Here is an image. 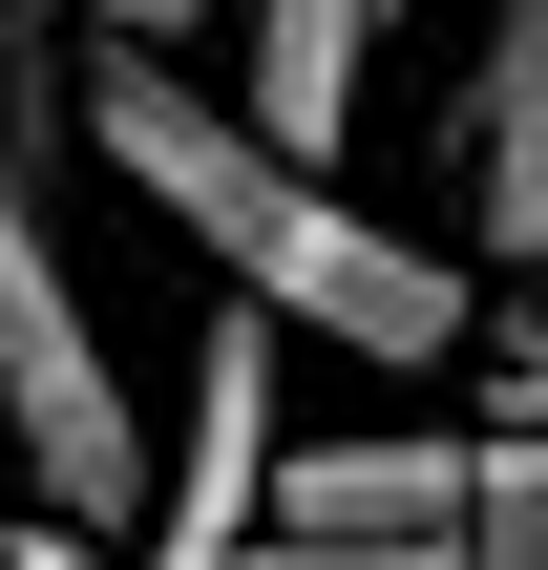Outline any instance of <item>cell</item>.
<instances>
[{
    "instance_id": "1",
    "label": "cell",
    "mask_w": 548,
    "mask_h": 570,
    "mask_svg": "<svg viewBox=\"0 0 548 570\" xmlns=\"http://www.w3.org/2000/svg\"><path fill=\"white\" fill-rule=\"evenodd\" d=\"M63 148H84L211 296H253L275 338H338V360H380V381H422V360L486 338L465 254L380 233L317 148H275V127H253L211 63H169V42H63Z\"/></svg>"
},
{
    "instance_id": "2",
    "label": "cell",
    "mask_w": 548,
    "mask_h": 570,
    "mask_svg": "<svg viewBox=\"0 0 548 570\" xmlns=\"http://www.w3.org/2000/svg\"><path fill=\"white\" fill-rule=\"evenodd\" d=\"M0 444L42 529H148V402L63 254V21L0 0Z\"/></svg>"
},
{
    "instance_id": "3",
    "label": "cell",
    "mask_w": 548,
    "mask_h": 570,
    "mask_svg": "<svg viewBox=\"0 0 548 570\" xmlns=\"http://www.w3.org/2000/svg\"><path fill=\"white\" fill-rule=\"evenodd\" d=\"M275 360H296V338H275L253 296L190 317V402H169V465H148L127 570H232L253 529H275V465H296V444H275Z\"/></svg>"
},
{
    "instance_id": "4",
    "label": "cell",
    "mask_w": 548,
    "mask_h": 570,
    "mask_svg": "<svg viewBox=\"0 0 548 570\" xmlns=\"http://www.w3.org/2000/svg\"><path fill=\"white\" fill-rule=\"evenodd\" d=\"M422 0H232V106L275 127V148H359V106H380V42H401Z\"/></svg>"
},
{
    "instance_id": "5",
    "label": "cell",
    "mask_w": 548,
    "mask_h": 570,
    "mask_svg": "<svg viewBox=\"0 0 548 570\" xmlns=\"http://www.w3.org/2000/svg\"><path fill=\"white\" fill-rule=\"evenodd\" d=\"M444 148H465V233H486L507 275H548V0H507V21L465 42Z\"/></svg>"
},
{
    "instance_id": "6",
    "label": "cell",
    "mask_w": 548,
    "mask_h": 570,
    "mask_svg": "<svg viewBox=\"0 0 548 570\" xmlns=\"http://www.w3.org/2000/svg\"><path fill=\"white\" fill-rule=\"evenodd\" d=\"M465 465L486 444H296L275 529H359V550H465Z\"/></svg>"
},
{
    "instance_id": "7",
    "label": "cell",
    "mask_w": 548,
    "mask_h": 570,
    "mask_svg": "<svg viewBox=\"0 0 548 570\" xmlns=\"http://www.w3.org/2000/svg\"><path fill=\"white\" fill-rule=\"evenodd\" d=\"M465 570H548V423H486V465H465Z\"/></svg>"
},
{
    "instance_id": "8",
    "label": "cell",
    "mask_w": 548,
    "mask_h": 570,
    "mask_svg": "<svg viewBox=\"0 0 548 570\" xmlns=\"http://www.w3.org/2000/svg\"><path fill=\"white\" fill-rule=\"evenodd\" d=\"M42 21H63V42H169V63L211 42V0H42Z\"/></svg>"
},
{
    "instance_id": "9",
    "label": "cell",
    "mask_w": 548,
    "mask_h": 570,
    "mask_svg": "<svg viewBox=\"0 0 548 570\" xmlns=\"http://www.w3.org/2000/svg\"><path fill=\"white\" fill-rule=\"evenodd\" d=\"M232 570H465V550H359V529H253Z\"/></svg>"
},
{
    "instance_id": "10",
    "label": "cell",
    "mask_w": 548,
    "mask_h": 570,
    "mask_svg": "<svg viewBox=\"0 0 548 570\" xmlns=\"http://www.w3.org/2000/svg\"><path fill=\"white\" fill-rule=\"evenodd\" d=\"M0 570H127V550H106V529H42V508H21V550H0Z\"/></svg>"
},
{
    "instance_id": "11",
    "label": "cell",
    "mask_w": 548,
    "mask_h": 570,
    "mask_svg": "<svg viewBox=\"0 0 548 570\" xmlns=\"http://www.w3.org/2000/svg\"><path fill=\"white\" fill-rule=\"evenodd\" d=\"M507 423H548V317H528V338H507Z\"/></svg>"
},
{
    "instance_id": "12",
    "label": "cell",
    "mask_w": 548,
    "mask_h": 570,
    "mask_svg": "<svg viewBox=\"0 0 548 570\" xmlns=\"http://www.w3.org/2000/svg\"><path fill=\"white\" fill-rule=\"evenodd\" d=\"M0 550H21V444H0Z\"/></svg>"
}]
</instances>
